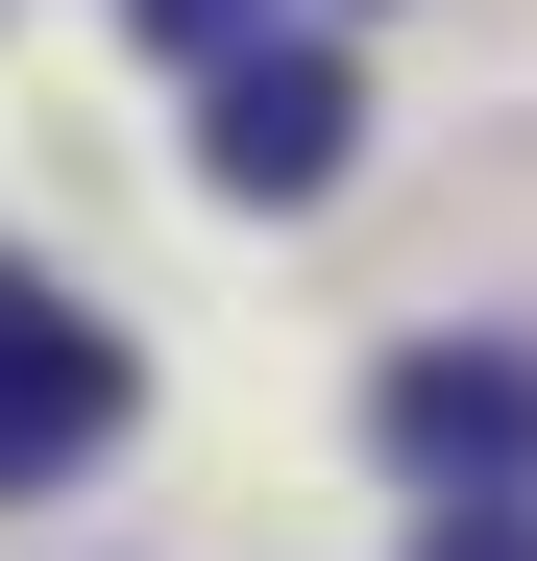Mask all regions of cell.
<instances>
[{
  "mask_svg": "<svg viewBox=\"0 0 537 561\" xmlns=\"http://www.w3.org/2000/svg\"><path fill=\"white\" fill-rule=\"evenodd\" d=\"M342 123H367V73H342V49H220L196 171H220L244 220H294V196H342Z\"/></svg>",
  "mask_w": 537,
  "mask_h": 561,
  "instance_id": "2",
  "label": "cell"
},
{
  "mask_svg": "<svg viewBox=\"0 0 537 561\" xmlns=\"http://www.w3.org/2000/svg\"><path fill=\"white\" fill-rule=\"evenodd\" d=\"M147 25H171V49H220V0H147Z\"/></svg>",
  "mask_w": 537,
  "mask_h": 561,
  "instance_id": "5",
  "label": "cell"
},
{
  "mask_svg": "<svg viewBox=\"0 0 537 561\" xmlns=\"http://www.w3.org/2000/svg\"><path fill=\"white\" fill-rule=\"evenodd\" d=\"M123 439V342L49 294V268H0V489H73V463Z\"/></svg>",
  "mask_w": 537,
  "mask_h": 561,
  "instance_id": "3",
  "label": "cell"
},
{
  "mask_svg": "<svg viewBox=\"0 0 537 561\" xmlns=\"http://www.w3.org/2000/svg\"><path fill=\"white\" fill-rule=\"evenodd\" d=\"M367 439L415 463L439 513H513V463H537V342H415L391 391H367Z\"/></svg>",
  "mask_w": 537,
  "mask_h": 561,
  "instance_id": "1",
  "label": "cell"
},
{
  "mask_svg": "<svg viewBox=\"0 0 537 561\" xmlns=\"http://www.w3.org/2000/svg\"><path fill=\"white\" fill-rule=\"evenodd\" d=\"M415 561H537V537H513V513H439V537H415Z\"/></svg>",
  "mask_w": 537,
  "mask_h": 561,
  "instance_id": "4",
  "label": "cell"
}]
</instances>
